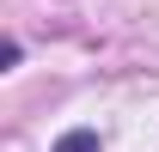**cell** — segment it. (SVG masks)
Returning <instances> with one entry per match:
<instances>
[{"label": "cell", "instance_id": "cell-1", "mask_svg": "<svg viewBox=\"0 0 159 152\" xmlns=\"http://www.w3.org/2000/svg\"><path fill=\"white\" fill-rule=\"evenodd\" d=\"M55 152H98V134H92V128H67L55 140Z\"/></svg>", "mask_w": 159, "mask_h": 152}]
</instances>
